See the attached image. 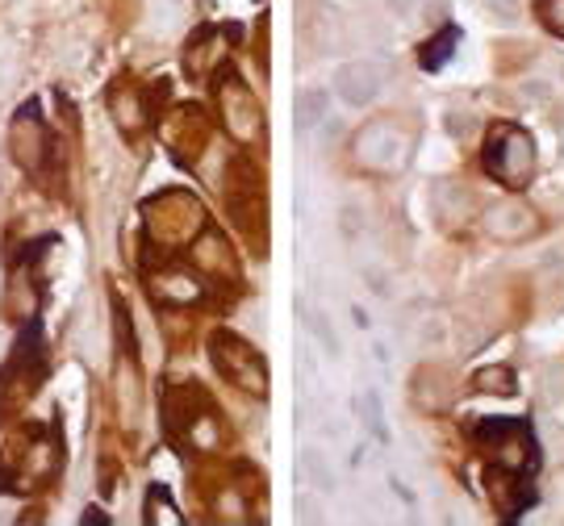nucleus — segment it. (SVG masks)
<instances>
[{"label": "nucleus", "instance_id": "1", "mask_svg": "<svg viewBox=\"0 0 564 526\" xmlns=\"http://www.w3.org/2000/svg\"><path fill=\"white\" fill-rule=\"evenodd\" d=\"M414 146H419V122L405 113H384L356 130L351 163L368 176H398L414 160Z\"/></svg>", "mask_w": 564, "mask_h": 526}, {"label": "nucleus", "instance_id": "2", "mask_svg": "<svg viewBox=\"0 0 564 526\" xmlns=\"http://www.w3.org/2000/svg\"><path fill=\"white\" fill-rule=\"evenodd\" d=\"M481 172L494 184L510 188V193H523L527 184L535 180V172H540V151H535V139L527 134L523 125L494 122L489 130H485Z\"/></svg>", "mask_w": 564, "mask_h": 526}, {"label": "nucleus", "instance_id": "3", "mask_svg": "<svg viewBox=\"0 0 564 526\" xmlns=\"http://www.w3.org/2000/svg\"><path fill=\"white\" fill-rule=\"evenodd\" d=\"M473 439L489 468H506L519 476L540 472V443H535V430L527 418H485L473 426Z\"/></svg>", "mask_w": 564, "mask_h": 526}, {"label": "nucleus", "instance_id": "4", "mask_svg": "<svg viewBox=\"0 0 564 526\" xmlns=\"http://www.w3.org/2000/svg\"><path fill=\"white\" fill-rule=\"evenodd\" d=\"M209 360L218 368V376L230 381L239 393H251V397H268V364L256 347L239 339L235 330H214L209 339Z\"/></svg>", "mask_w": 564, "mask_h": 526}, {"label": "nucleus", "instance_id": "5", "mask_svg": "<svg viewBox=\"0 0 564 526\" xmlns=\"http://www.w3.org/2000/svg\"><path fill=\"white\" fill-rule=\"evenodd\" d=\"M205 222V209L188 193H163L155 205H147V226L167 243H188Z\"/></svg>", "mask_w": 564, "mask_h": 526}, {"label": "nucleus", "instance_id": "6", "mask_svg": "<svg viewBox=\"0 0 564 526\" xmlns=\"http://www.w3.org/2000/svg\"><path fill=\"white\" fill-rule=\"evenodd\" d=\"M481 226L494 243H506V246L531 243V239L544 234V218H540L527 201H519V197H506V201L489 205Z\"/></svg>", "mask_w": 564, "mask_h": 526}, {"label": "nucleus", "instance_id": "7", "mask_svg": "<svg viewBox=\"0 0 564 526\" xmlns=\"http://www.w3.org/2000/svg\"><path fill=\"white\" fill-rule=\"evenodd\" d=\"M218 105H223V122L226 130L235 134L239 142H256L263 130V113H260V101L251 97V88L235 76V72H226L223 80H218Z\"/></svg>", "mask_w": 564, "mask_h": 526}, {"label": "nucleus", "instance_id": "8", "mask_svg": "<svg viewBox=\"0 0 564 526\" xmlns=\"http://www.w3.org/2000/svg\"><path fill=\"white\" fill-rule=\"evenodd\" d=\"M485 493L494 509L502 514L506 523L519 518L523 509L535 506V489H531V476H519V472H506V468H485Z\"/></svg>", "mask_w": 564, "mask_h": 526}, {"label": "nucleus", "instance_id": "9", "mask_svg": "<svg viewBox=\"0 0 564 526\" xmlns=\"http://www.w3.org/2000/svg\"><path fill=\"white\" fill-rule=\"evenodd\" d=\"M335 88H339V97L351 105V109H364V105L377 97L381 80H377V67H368V63H347V67H339V76H335Z\"/></svg>", "mask_w": 564, "mask_h": 526}, {"label": "nucleus", "instance_id": "10", "mask_svg": "<svg viewBox=\"0 0 564 526\" xmlns=\"http://www.w3.org/2000/svg\"><path fill=\"white\" fill-rule=\"evenodd\" d=\"M456 42H460V30H456V25H444L440 34H431V39L419 46V67H423V72H440V67L456 55Z\"/></svg>", "mask_w": 564, "mask_h": 526}, {"label": "nucleus", "instance_id": "11", "mask_svg": "<svg viewBox=\"0 0 564 526\" xmlns=\"http://www.w3.org/2000/svg\"><path fill=\"white\" fill-rule=\"evenodd\" d=\"M473 388H477V393H494V397H510L519 385H514V372L506 364H498V368H481V372L473 376Z\"/></svg>", "mask_w": 564, "mask_h": 526}, {"label": "nucleus", "instance_id": "12", "mask_svg": "<svg viewBox=\"0 0 564 526\" xmlns=\"http://www.w3.org/2000/svg\"><path fill=\"white\" fill-rule=\"evenodd\" d=\"M531 13L552 39L564 42V0H531Z\"/></svg>", "mask_w": 564, "mask_h": 526}, {"label": "nucleus", "instance_id": "13", "mask_svg": "<svg viewBox=\"0 0 564 526\" xmlns=\"http://www.w3.org/2000/svg\"><path fill=\"white\" fill-rule=\"evenodd\" d=\"M147 523H184L181 509L172 506V497H167V489H151L147 493Z\"/></svg>", "mask_w": 564, "mask_h": 526}]
</instances>
